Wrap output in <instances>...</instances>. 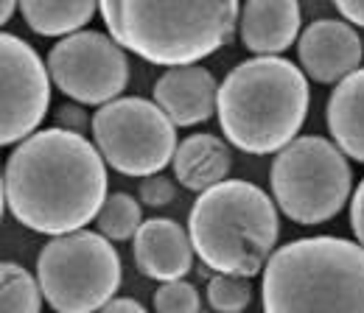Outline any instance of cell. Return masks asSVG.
<instances>
[{"label": "cell", "mask_w": 364, "mask_h": 313, "mask_svg": "<svg viewBox=\"0 0 364 313\" xmlns=\"http://www.w3.org/2000/svg\"><path fill=\"white\" fill-rule=\"evenodd\" d=\"M3 202L34 232H79L107 202V163L85 134L59 126L34 132L9 154Z\"/></svg>", "instance_id": "cell-1"}, {"label": "cell", "mask_w": 364, "mask_h": 313, "mask_svg": "<svg viewBox=\"0 0 364 313\" xmlns=\"http://www.w3.org/2000/svg\"><path fill=\"white\" fill-rule=\"evenodd\" d=\"M309 79L283 56L238 62L219 84L222 134L247 154H277L297 140L309 115Z\"/></svg>", "instance_id": "cell-2"}, {"label": "cell", "mask_w": 364, "mask_h": 313, "mask_svg": "<svg viewBox=\"0 0 364 313\" xmlns=\"http://www.w3.org/2000/svg\"><path fill=\"white\" fill-rule=\"evenodd\" d=\"M264 313H364V246L336 235L277 246L261 280Z\"/></svg>", "instance_id": "cell-3"}, {"label": "cell", "mask_w": 364, "mask_h": 313, "mask_svg": "<svg viewBox=\"0 0 364 313\" xmlns=\"http://www.w3.org/2000/svg\"><path fill=\"white\" fill-rule=\"evenodd\" d=\"M107 31L124 50L163 67H188L232 40L241 6L235 0L208 3H98Z\"/></svg>", "instance_id": "cell-4"}, {"label": "cell", "mask_w": 364, "mask_h": 313, "mask_svg": "<svg viewBox=\"0 0 364 313\" xmlns=\"http://www.w3.org/2000/svg\"><path fill=\"white\" fill-rule=\"evenodd\" d=\"M188 235L210 271L250 280L267 268L280 238L274 199L252 182L225 179L196 196Z\"/></svg>", "instance_id": "cell-5"}, {"label": "cell", "mask_w": 364, "mask_h": 313, "mask_svg": "<svg viewBox=\"0 0 364 313\" xmlns=\"http://www.w3.org/2000/svg\"><path fill=\"white\" fill-rule=\"evenodd\" d=\"M274 204L303 226L331 221L350 202L353 171L348 157L325 137L309 134L277 151L269 168Z\"/></svg>", "instance_id": "cell-6"}, {"label": "cell", "mask_w": 364, "mask_h": 313, "mask_svg": "<svg viewBox=\"0 0 364 313\" xmlns=\"http://www.w3.org/2000/svg\"><path fill=\"white\" fill-rule=\"evenodd\" d=\"M37 280L56 313H98L121 288L124 266L109 238L79 229L50 238L37 258Z\"/></svg>", "instance_id": "cell-7"}, {"label": "cell", "mask_w": 364, "mask_h": 313, "mask_svg": "<svg viewBox=\"0 0 364 313\" xmlns=\"http://www.w3.org/2000/svg\"><path fill=\"white\" fill-rule=\"evenodd\" d=\"M95 148L104 163L124 177L146 179L160 174L177 151V126L146 98L127 95L101 106L90 121Z\"/></svg>", "instance_id": "cell-8"}, {"label": "cell", "mask_w": 364, "mask_h": 313, "mask_svg": "<svg viewBox=\"0 0 364 313\" xmlns=\"http://www.w3.org/2000/svg\"><path fill=\"white\" fill-rule=\"evenodd\" d=\"M48 73L68 98L101 109L118 101L129 84V59L109 34L79 31L50 48Z\"/></svg>", "instance_id": "cell-9"}, {"label": "cell", "mask_w": 364, "mask_h": 313, "mask_svg": "<svg viewBox=\"0 0 364 313\" xmlns=\"http://www.w3.org/2000/svg\"><path fill=\"white\" fill-rule=\"evenodd\" d=\"M0 143L17 145L37 132L50 106V73L40 53L17 34L0 37Z\"/></svg>", "instance_id": "cell-10"}, {"label": "cell", "mask_w": 364, "mask_h": 313, "mask_svg": "<svg viewBox=\"0 0 364 313\" xmlns=\"http://www.w3.org/2000/svg\"><path fill=\"white\" fill-rule=\"evenodd\" d=\"M300 70L317 84H339L362 67V40L345 20H314L297 40Z\"/></svg>", "instance_id": "cell-11"}, {"label": "cell", "mask_w": 364, "mask_h": 313, "mask_svg": "<svg viewBox=\"0 0 364 313\" xmlns=\"http://www.w3.org/2000/svg\"><path fill=\"white\" fill-rule=\"evenodd\" d=\"M132 255L140 274L157 282H171L185 280V274L193 268L196 252L182 224L174 219H149L132 238Z\"/></svg>", "instance_id": "cell-12"}, {"label": "cell", "mask_w": 364, "mask_h": 313, "mask_svg": "<svg viewBox=\"0 0 364 313\" xmlns=\"http://www.w3.org/2000/svg\"><path fill=\"white\" fill-rule=\"evenodd\" d=\"M219 84L208 67L188 65L171 67L154 82V104L168 115L174 126L205 123L216 112Z\"/></svg>", "instance_id": "cell-13"}, {"label": "cell", "mask_w": 364, "mask_h": 313, "mask_svg": "<svg viewBox=\"0 0 364 313\" xmlns=\"http://www.w3.org/2000/svg\"><path fill=\"white\" fill-rule=\"evenodd\" d=\"M303 11L297 0H250L241 6L238 31L247 50L258 56H280L297 43Z\"/></svg>", "instance_id": "cell-14"}, {"label": "cell", "mask_w": 364, "mask_h": 313, "mask_svg": "<svg viewBox=\"0 0 364 313\" xmlns=\"http://www.w3.org/2000/svg\"><path fill=\"white\" fill-rule=\"evenodd\" d=\"M171 168H174V179H180L185 190L205 193L208 187L230 177L232 154H230L228 140L208 132L188 134L174 151Z\"/></svg>", "instance_id": "cell-15"}, {"label": "cell", "mask_w": 364, "mask_h": 313, "mask_svg": "<svg viewBox=\"0 0 364 313\" xmlns=\"http://www.w3.org/2000/svg\"><path fill=\"white\" fill-rule=\"evenodd\" d=\"M325 112L333 145L345 157L364 163V67L336 84Z\"/></svg>", "instance_id": "cell-16"}, {"label": "cell", "mask_w": 364, "mask_h": 313, "mask_svg": "<svg viewBox=\"0 0 364 313\" xmlns=\"http://www.w3.org/2000/svg\"><path fill=\"white\" fill-rule=\"evenodd\" d=\"M95 11L98 6L90 0H70V3L23 0L20 3V14L31 31H37L40 37H62V40L79 34L92 20Z\"/></svg>", "instance_id": "cell-17"}, {"label": "cell", "mask_w": 364, "mask_h": 313, "mask_svg": "<svg viewBox=\"0 0 364 313\" xmlns=\"http://www.w3.org/2000/svg\"><path fill=\"white\" fill-rule=\"evenodd\" d=\"M43 288L40 280L14 260L0 266V313H40Z\"/></svg>", "instance_id": "cell-18"}, {"label": "cell", "mask_w": 364, "mask_h": 313, "mask_svg": "<svg viewBox=\"0 0 364 313\" xmlns=\"http://www.w3.org/2000/svg\"><path fill=\"white\" fill-rule=\"evenodd\" d=\"M95 224H98V232L104 238H109L112 243L129 241V238H135V232L143 224L140 202L132 193H109Z\"/></svg>", "instance_id": "cell-19"}, {"label": "cell", "mask_w": 364, "mask_h": 313, "mask_svg": "<svg viewBox=\"0 0 364 313\" xmlns=\"http://www.w3.org/2000/svg\"><path fill=\"white\" fill-rule=\"evenodd\" d=\"M252 300L250 280L232 274H213L208 282V305L216 313H241Z\"/></svg>", "instance_id": "cell-20"}, {"label": "cell", "mask_w": 364, "mask_h": 313, "mask_svg": "<svg viewBox=\"0 0 364 313\" xmlns=\"http://www.w3.org/2000/svg\"><path fill=\"white\" fill-rule=\"evenodd\" d=\"M199 311H202L199 291L191 282H185V280L160 282V288L154 291V313H199Z\"/></svg>", "instance_id": "cell-21"}, {"label": "cell", "mask_w": 364, "mask_h": 313, "mask_svg": "<svg viewBox=\"0 0 364 313\" xmlns=\"http://www.w3.org/2000/svg\"><path fill=\"white\" fill-rule=\"evenodd\" d=\"M177 196V187L174 182L163 174H154V177H146L140 182V202L149 204V207H166L171 204Z\"/></svg>", "instance_id": "cell-22"}, {"label": "cell", "mask_w": 364, "mask_h": 313, "mask_svg": "<svg viewBox=\"0 0 364 313\" xmlns=\"http://www.w3.org/2000/svg\"><path fill=\"white\" fill-rule=\"evenodd\" d=\"M56 126L68 129V132H85L87 126V112L82 109V104H62L56 109Z\"/></svg>", "instance_id": "cell-23"}, {"label": "cell", "mask_w": 364, "mask_h": 313, "mask_svg": "<svg viewBox=\"0 0 364 313\" xmlns=\"http://www.w3.org/2000/svg\"><path fill=\"white\" fill-rule=\"evenodd\" d=\"M350 229L356 235V243L364 246V179L359 182V187L353 190V199H350Z\"/></svg>", "instance_id": "cell-24"}, {"label": "cell", "mask_w": 364, "mask_h": 313, "mask_svg": "<svg viewBox=\"0 0 364 313\" xmlns=\"http://www.w3.org/2000/svg\"><path fill=\"white\" fill-rule=\"evenodd\" d=\"M336 11L342 14L345 23H353V26L364 28V0H339Z\"/></svg>", "instance_id": "cell-25"}, {"label": "cell", "mask_w": 364, "mask_h": 313, "mask_svg": "<svg viewBox=\"0 0 364 313\" xmlns=\"http://www.w3.org/2000/svg\"><path fill=\"white\" fill-rule=\"evenodd\" d=\"M98 313H149L137 300H132V297H115L109 305H104Z\"/></svg>", "instance_id": "cell-26"}, {"label": "cell", "mask_w": 364, "mask_h": 313, "mask_svg": "<svg viewBox=\"0 0 364 313\" xmlns=\"http://www.w3.org/2000/svg\"><path fill=\"white\" fill-rule=\"evenodd\" d=\"M14 11H20V3H14V0H3V6H0V23L6 26V23L14 17Z\"/></svg>", "instance_id": "cell-27"}, {"label": "cell", "mask_w": 364, "mask_h": 313, "mask_svg": "<svg viewBox=\"0 0 364 313\" xmlns=\"http://www.w3.org/2000/svg\"><path fill=\"white\" fill-rule=\"evenodd\" d=\"M241 313H247V311H241Z\"/></svg>", "instance_id": "cell-28"}]
</instances>
